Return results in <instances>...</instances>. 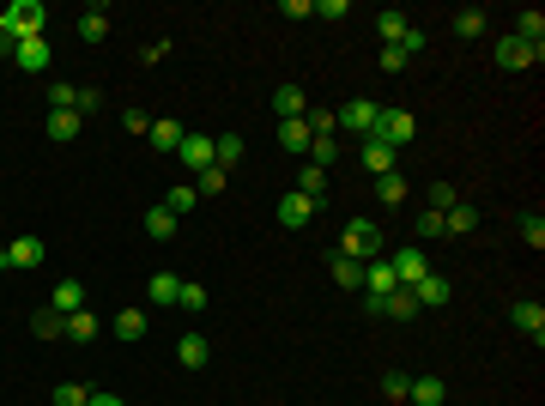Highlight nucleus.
Masks as SVG:
<instances>
[{
  "label": "nucleus",
  "instance_id": "4be33fe9",
  "mask_svg": "<svg viewBox=\"0 0 545 406\" xmlns=\"http://www.w3.org/2000/svg\"><path fill=\"white\" fill-rule=\"evenodd\" d=\"M42 255H49L42 237H19V243H6V261H13V267H42Z\"/></svg>",
  "mask_w": 545,
  "mask_h": 406
},
{
  "label": "nucleus",
  "instance_id": "412c9836",
  "mask_svg": "<svg viewBox=\"0 0 545 406\" xmlns=\"http://www.w3.org/2000/svg\"><path fill=\"white\" fill-rule=\"evenodd\" d=\"M49 309H61V316H73V309H85V279H61L55 291H49Z\"/></svg>",
  "mask_w": 545,
  "mask_h": 406
},
{
  "label": "nucleus",
  "instance_id": "dca6fc26",
  "mask_svg": "<svg viewBox=\"0 0 545 406\" xmlns=\"http://www.w3.org/2000/svg\"><path fill=\"white\" fill-rule=\"evenodd\" d=\"M182 134H188V127H182L176 116H152V127H146V140L158 146V152H176V146H182Z\"/></svg>",
  "mask_w": 545,
  "mask_h": 406
},
{
  "label": "nucleus",
  "instance_id": "5fc2aeb1",
  "mask_svg": "<svg viewBox=\"0 0 545 406\" xmlns=\"http://www.w3.org/2000/svg\"><path fill=\"white\" fill-rule=\"evenodd\" d=\"M6 267H13V261H6V249H0V273H6Z\"/></svg>",
  "mask_w": 545,
  "mask_h": 406
},
{
  "label": "nucleus",
  "instance_id": "473e14b6",
  "mask_svg": "<svg viewBox=\"0 0 545 406\" xmlns=\"http://www.w3.org/2000/svg\"><path fill=\"white\" fill-rule=\"evenodd\" d=\"M297 194H309V201H322V194H327V170H322V164H303V170H297Z\"/></svg>",
  "mask_w": 545,
  "mask_h": 406
},
{
  "label": "nucleus",
  "instance_id": "bb28decb",
  "mask_svg": "<svg viewBox=\"0 0 545 406\" xmlns=\"http://www.w3.org/2000/svg\"><path fill=\"white\" fill-rule=\"evenodd\" d=\"M146 237H152V243H170V237H176V212H170V206H152V212H146Z\"/></svg>",
  "mask_w": 545,
  "mask_h": 406
},
{
  "label": "nucleus",
  "instance_id": "4c0bfd02",
  "mask_svg": "<svg viewBox=\"0 0 545 406\" xmlns=\"http://www.w3.org/2000/svg\"><path fill=\"white\" fill-rule=\"evenodd\" d=\"M85 401H91L85 382H55V394H49V406H85Z\"/></svg>",
  "mask_w": 545,
  "mask_h": 406
},
{
  "label": "nucleus",
  "instance_id": "c85d7f7f",
  "mask_svg": "<svg viewBox=\"0 0 545 406\" xmlns=\"http://www.w3.org/2000/svg\"><path fill=\"white\" fill-rule=\"evenodd\" d=\"M515 37H522L527 49H545V13H533V6H527L522 19H515Z\"/></svg>",
  "mask_w": 545,
  "mask_h": 406
},
{
  "label": "nucleus",
  "instance_id": "7c9ffc66",
  "mask_svg": "<svg viewBox=\"0 0 545 406\" xmlns=\"http://www.w3.org/2000/svg\"><path fill=\"white\" fill-rule=\"evenodd\" d=\"M448 24H455V37H466V42L484 37V6H461V13H455Z\"/></svg>",
  "mask_w": 545,
  "mask_h": 406
},
{
  "label": "nucleus",
  "instance_id": "1a4fd4ad",
  "mask_svg": "<svg viewBox=\"0 0 545 406\" xmlns=\"http://www.w3.org/2000/svg\"><path fill=\"white\" fill-rule=\"evenodd\" d=\"M509 327H515V334H533V345H540L545 340V304H533V297L509 304Z\"/></svg>",
  "mask_w": 545,
  "mask_h": 406
},
{
  "label": "nucleus",
  "instance_id": "b1692460",
  "mask_svg": "<svg viewBox=\"0 0 545 406\" xmlns=\"http://www.w3.org/2000/svg\"><path fill=\"white\" fill-rule=\"evenodd\" d=\"M31 334H37V340H67V316L42 304L37 316H31Z\"/></svg>",
  "mask_w": 545,
  "mask_h": 406
},
{
  "label": "nucleus",
  "instance_id": "72a5a7b5",
  "mask_svg": "<svg viewBox=\"0 0 545 406\" xmlns=\"http://www.w3.org/2000/svg\"><path fill=\"white\" fill-rule=\"evenodd\" d=\"M67 340L91 345V340H98V316H91V309H73V316H67Z\"/></svg>",
  "mask_w": 545,
  "mask_h": 406
},
{
  "label": "nucleus",
  "instance_id": "603ef678",
  "mask_svg": "<svg viewBox=\"0 0 545 406\" xmlns=\"http://www.w3.org/2000/svg\"><path fill=\"white\" fill-rule=\"evenodd\" d=\"M382 73H406V55H400V49H382Z\"/></svg>",
  "mask_w": 545,
  "mask_h": 406
},
{
  "label": "nucleus",
  "instance_id": "3c124183",
  "mask_svg": "<svg viewBox=\"0 0 545 406\" xmlns=\"http://www.w3.org/2000/svg\"><path fill=\"white\" fill-rule=\"evenodd\" d=\"M315 19H345V0H315Z\"/></svg>",
  "mask_w": 545,
  "mask_h": 406
},
{
  "label": "nucleus",
  "instance_id": "4468645a",
  "mask_svg": "<svg viewBox=\"0 0 545 406\" xmlns=\"http://www.w3.org/2000/svg\"><path fill=\"white\" fill-rule=\"evenodd\" d=\"M479 219H484L479 206L455 201V206H448V212H443V237H466V231H479Z\"/></svg>",
  "mask_w": 545,
  "mask_h": 406
},
{
  "label": "nucleus",
  "instance_id": "49530a36",
  "mask_svg": "<svg viewBox=\"0 0 545 406\" xmlns=\"http://www.w3.org/2000/svg\"><path fill=\"white\" fill-rule=\"evenodd\" d=\"M73 109H80V116H98V109H103V91H98V85H85V91H80V103H73Z\"/></svg>",
  "mask_w": 545,
  "mask_h": 406
},
{
  "label": "nucleus",
  "instance_id": "393cba45",
  "mask_svg": "<svg viewBox=\"0 0 545 406\" xmlns=\"http://www.w3.org/2000/svg\"><path fill=\"white\" fill-rule=\"evenodd\" d=\"M109 37V6H85L80 13V42H103Z\"/></svg>",
  "mask_w": 545,
  "mask_h": 406
},
{
  "label": "nucleus",
  "instance_id": "f8f14e48",
  "mask_svg": "<svg viewBox=\"0 0 545 406\" xmlns=\"http://www.w3.org/2000/svg\"><path fill=\"white\" fill-rule=\"evenodd\" d=\"M176 364H182V370H206V364H212V345H206V334H182V340H176Z\"/></svg>",
  "mask_w": 545,
  "mask_h": 406
},
{
  "label": "nucleus",
  "instance_id": "a211bd4d",
  "mask_svg": "<svg viewBox=\"0 0 545 406\" xmlns=\"http://www.w3.org/2000/svg\"><path fill=\"white\" fill-rule=\"evenodd\" d=\"M273 109H279V122H297V116H309L303 85H279V91H273Z\"/></svg>",
  "mask_w": 545,
  "mask_h": 406
},
{
  "label": "nucleus",
  "instance_id": "ddd939ff",
  "mask_svg": "<svg viewBox=\"0 0 545 406\" xmlns=\"http://www.w3.org/2000/svg\"><path fill=\"white\" fill-rule=\"evenodd\" d=\"M327 273H334L340 291H363V261H352V255H340V249L327 255Z\"/></svg>",
  "mask_w": 545,
  "mask_h": 406
},
{
  "label": "nucleus",
  "instance_id": "c9c22d12",
  "mask_svg": "<svg viewBox=\"0 0 545 406\" xmlns=\"http://www.w3.org/2000/svg\"><path fill=\"white\" fill-rule=\"evenodd\" d=\"M515 237H522L527 249H545V219L540 212H522V219H515Z\"/></svg>",
  "mask_w": 545,
  "mask_h": 406
},
{
  "label": "nucleus",
  "instance_id": "ea45409f",
  "mask_svg": "<svg viewBox=\"0 0 545 406\" xmlns=\"http://www.w3.org/2000/svg\"><path fill=\"white\" fill-rule=\"evenodd\" d=\"M176 309H206V285H201V279H182V291H176Z\"/></svg>",
  "mask_w": 545,
  "mask_h": 406
},
{
  "label": "nucleus",
  "instance_id": "f03ea898",
  "mask_svg": "<svg viewBox=\"0 0 545 406\" xmlns=\"http://www.w3.org/2000/svg\"><path fill=\"white\" fill-rule=\"evenodd\" d=\"M370 140H382V146H394V152H400V146L418 140V116H412V109H382V116H376V127H370Z\"/></svg>",
  "mask_w": 545,
  "mask_h": 406
},
{
  "label": "nucleus",
  "instance_id": "f3484780",
  "mask_svg": "<svg viewBox=\"0 0 545 406\" xmlns=\"http://www.w3.org/2000/svg\"><path fill=\"white\" fill-rule=\"evenodd\" d=\"M13 67H24V73H42V67H49V37H24L19 49H13Z\"/></svg>",
  "mask_w": 545,
  "mask_h": 406
},
{
  "label": "nucleus",
  "instance_id": "2f4dec72",
  "mask_svg": "<svg viewBox=\"0 0 545 406\" xmlns=\"http://www.w3.org/2000/svg\"><path fill=\"white\" fill-rule=\"evenodd\" d=\"M279 146L291 152V158H297V152H309V122H303V116H297V122H279Z\"/></svg>",
  "mask_w": 545,
  "mask_h": 406
},
{
  "label": "nucleus",
  "instance_id": "f257e3e1",
  "mask_svg": "<svg viewBox=\"0 0 545 406\" xmlns=\"http://www.w3.org/2000/svg\"><path fill=\"white\" fill-rule=\"evenodd\" d=\"M340 255H352V261H376V255H382V224L376 219H352L340 231Z\"/></svg>",
  "mask_w": 545,
  "mask_h": 406
},
{
  "label": "nucleus",
  "instance_id": "423d86ee",
  "mask_svg": "<svg viewBox=\"0 0 545 406\" xmlns=\"http://www.w3.org/2000/svg\"><path fill=\"white\" fill-rule=\"evenodd\" d=\"M315 212H322V201H309V194H297V188L279 201V224H285V231H309Z\"/></svg>",
  "mask_w": 545,
  "mask_h": 406
},
{
  "label": "nucleus",
  "instance_id": "8fccbe9b",
  "mask_svg": "<svg viewBox=\"0 0 545 406\" xmlns=\"http://www.w3.org/2000/svg\"><path fill=\"white\" fill-rule=\"evenodd\" d=\"M279 13H285V19H309V13H315V0H279Z\"/></svg>",
  "mask_w": 545,
  "mask_h": 406
},
{
  "label": "nucleus",
  "instance_id": "9b49d317",
  "mask_svg": "<svg viewBox=\"0 0 545 406\" xmlns=\"http://www.w3.org/2000/svg\"><path fill=\"white\" fill-rule=\"evenodd\" d=\"M176 158L188 164V170H194V176H201L206 164H212V134H182V146H176Z\"/></svg>",
  "mask_w": 545,
  "mask_h": 406
},
{
  "label": "nucleus",
  "instance_id": "39448f33",
  "mask_svg": "<svg viewBox=\"0 0 545 406\" xmlns=\"http://www.w3.org/2000/svg\"><path fill=\"white\" fill-rule=\"evenodd\" d=\"M376 116H382V103H370V98H352L334 109V127H345V134H363L370 140V127H376Z\"/></svg>",
  "mask_w": 545,
  "mask_h": 406
},
{
  "label": "nucleus",
  "instance_id": "de8ad7c7",
  "mask_svg": "<svg viewBox=\"0 0 545 406\" xmlns=\"http://www.w3.org/2000/svg\"><path fill=\"white\" fill-rule=\"evenodd\" d=\"M121 127H127V134H146L152 116H146V109H121Z\"/></svg>",
  "mask_w": 545,
  "mask_h": 406
},
{
  "label": "nucleus",
  "instance_id": "a878e982",
  "mask_svg": "<svg viewBox=\"0 0 545 406\" xmlns=\"http://www.w3.org/2000/svg\"><path fill=\"white\" fill-rule=\"evenodd\" d=\"M49 140L55 146L80 140V109H49Z\"/></svg>",
  "mask_w": 545,
  "mask_h": 406
},
{
  "label": "nucleus",
  "instance_id": "5701e85b",
  "mask_svg": "<svg viewBox=\"0 0 545 406\" xmlns=\"http://www.w3.org/2000/svg\"><path fill=\"white\" fill-rule=\"evenodd\" d=\"M382 316H388V322H412V316H418V297H412V285L388 291V297H382Z\"/></svg>",
  "mask_w": 545,
  "mask_h": 406
},
{
  "label": "nucleus",
  "instance_id": "79ce46f5",
  "mask_svg": "<svg viewBox=\"0 0 545 406\" xmlns=\"http://www.w3.org/2000/svg\"><path fill=\"white\" fill-rule=\"evenodd\" d=\"M412 237H418V243H430V237H443V212H418V224H412Z\"/></svg>",
  "mask_w": 545,
  "mask_h": 406
},
{
  "label": "nucleus",
  "instance_id": "2eb2a0df",
  "mask_svg": "<svg viewBox=\"0 0 545 406\" xmlns=\"http://www.w3.org/2000/svg\"><path fill=\"white\" fill-rule=\"evenodd\" d=\"M146 309H116V322H109V334H116V340H127V345H140L146 340Z\"/></svg>",
  "mask_w": 545,
  "mask_h": 406
},
{
  "label": "nucleus",
  "instance_id": "58836bf2",
  "mask_svg": "<svg viewBox=\"0 0 545 406\" xmlns=\"http://www.w3.org/2000/svg\"><path fill=\"white\" fill-rule=\"evenodd\" d=\"M224 183H230V170H219V164H206L201 176H194V194H224Z\"/></svg>",
  "mask_w": 545,
  "mask_h": 406
},
{
  "label": "nucleus",
  "instance_id": "6ab92c4d",
  "mask_svg": "<svg viewBox=\"0 0 545 406\" xmlns=\"http://www.w3.org/2000/svg\"><path fill=\"white\" fill-rule=\"evenodd\" d=\"M406 401H412V406H443V401H448L443 376H412V388H406Z\"/></svg>",
  "mask_w": 545,
  "mask_h": 406
},
{
  "label": "nucleus",
  "instance_id": "9d476101",
  "mask_svg": "<svg viewBox=\"0 0 545 406\" xmlns=\"http://www.w3.org/2000/svg\"><path fill=\"white\" fill-rule=\"evenodd\" d=\"M358 158H363V170H370V176H388V170H400V152H394V146H382V140H363V146H358Z\"/></svg>",
  "mask_w": 545,
  "mask_h": 406
},
{
  "label": "nucleus",
  "instance_id": "864d4df0",
  "mask_svg": "<svg viewBox=\"0 0 545 406\" xmlns=\"http://www.w3.org/2000/svg\"><path fill=\"white\" fill-rule=\"evenodd\" d=\"M85 406H127V401H121V394H109V388H91V401H85Z\"/></svg>",
  "mask_w": 545,
  "mask_h": 406
},
{
  "label": "nucleus",
  "instance_id": "0eeeda50",
  "mask_svg": "<svg viewBox=\"0 0 545 406\" xmlns=\"http://www.w3.org/2000/svg\"><path fill=\"white\" fill-rule=\"evenodd\" d=\"M545 49H527L522 37H503L497 42V67H509V73H527V67H540Z\"/></svg>",
  "mask_w": 545,
  "mask_h": 406
},
{
  "label": "nucleus",
  "instance_id": "6e6552de",
  "mask_svg": "<svg viewBox=\"0 0 545 406\" xmlns=\"http://www.w3.org/2000/svg\"><path fill=\"white\" fill-rule=\"evenodd\" d=\"M388 267H394V279H400V285H418L424 273H430V255H424L418 243H406L400 255H388Z\"/></svg>",
  "mask_w": 545,
  "mask_h": 406
},
{
  "label": "nucleus",
  "instance_id": "a19ab883",
  "mask_svg": "<svg viewBox=\"0 0 545 406\" xmlns=\"http://www.w3.org/2000/svg\"><path fill=\"white\" fill-rule=\"evenodd\" d=\"M73 103H80V85H67V80L49 85V109H73Z\"/></svg>",
  "mask_w": 545,
  "mask_h": 406
},
{
  "label": "nucleus",
  "instance_id": "aec40b11",
  "mask_svg": "<svg viewBox=\"0 0 545 406\" xmlns=\"http://www.w3.org/2000/svg\"><path fill=\"white\" fill-rule=\"evenodd\" d=\"M412 297H418V309H443L448 304V279L443 273H424V279L412 285Z\"/></svg>",
  "mask_w": 545,
  "mask_h": 406
},
{
  "label": "nucleus",
  "instance_id": "37998d69",
  "mask_svg": "<svg viewBox=\"0 0 545 406\" xmlns=\"http://www.w3.org/2000/svg\"><path fill=\"white\" fill-rule=\"evenodd\" d=\"M164 206H170V212H194V183L170 188V194H164Z\"/></svg>",
  "mask_w": 545,
  "mask_h": 406
},
{
  "label": "nucleus",
  "instance_id": "c756f323",
  "mask_svg": "<svg viewBox=\"0 0 545 406\" xmlns=\"http://www.w3.org/2000/svg\"><path fill=\"white\" fill-rule=\"evenodd\" d=\"M406 24H412V19H406L400 6H382V19H376V31H382V49H394V42L406 37Z\"/></svg>",
  "mask_w": 545,
  "mask_h": 406
},
{
  "label": "nucleus",
  "instance_id": "a18cd8bd",
  "mask_svg": "<svg viewBox=\"0 0 545 406\" xmlns=\"http://www.w3.org/2000/svg\"><path fill=\"white\" fill-rule=\"evenodd\" d=\"M455 201H461V194H455L448 183H430V212H448Z\"/></svg>",
  "mask_w": 545,
  "mask_h": 406
},
{
  "label": "nucleus",
  "instance_id": "c03bdc74",
  "mask_svg": "<svg viewBox=\"0 0 545 406\" xmlns=\"http://www.w3.org/2000/svg\"><path fill=\"white\" fill-rule=\"evenodd\" d=\"M406 388H412V376H406V370H388V376H382V394H388V401H406Z\"/></svg>",
  "mask_w": 545,
  "mask_h": 406
},
{
  "label": "nucleus",
  "instance_id": "cd10ccee",
  "mask_svg": "<svg viewBox=\"0 0 545 406\" xmlns=\"http://www.w3.org/2000/svg\"><path fill=\"white\" fill-rule=\"evenodd\" d=\"M406 194H412V188H406V176H400V170L376 176V201H382V206H406Z\"/></svg>",
  "mask_w": 545,
  "mask_h": 406
},
{
  "label": "nucleus",
  "instance_id": "e433bc0d",
  "mask_svg": "<svg viewBox=\"0 0 545 406\" xmlns=\"http://www.w3.org/2000/svg\"><path fill=\"white\" fill-rule=\"evenodd\" d=\"M237 158H242V134H219V140H212V164H219V170H230Z\"/></svg>",
  "mask_w": 545,
  "mask_h": 406
},
{
  "label": "nucleus",
  "instance_id": "f704fd0d",
  "mask_svg": "<svg viewBox=\"0 0 545 406\" xmlns=\"http://www.w3.org/2000/svg\"><path fill=\"white\" fill-rule=\"evenodd\" d=\"M176 291H182V279L170 273V267H164V273H152V304H158V309L176 304Z\"/></svg>",
  "mask_w": 545,
  "mask_h": 406
},
{
  "label": "nucleus",
  "instance_id": "09e8293b",
  "mask_svg": "<svg viewBox=\"0 0 545 406\" xmlns=\"http://www.w3.org/2000/svg\"><path fill=\"white\" fill-rule=\"evenodd\" d=\"M309 158L327 170V164H334V134H327V140H309Z\"/></svg>",
  "mask_w": 545,
  "mask_h": 406
},
{
  "label": "nucleus",
  "instance_id": "7ed1b4c3",
  "mask_svg": "<svg viewBox=\"0 0 545 406\" xmlns=\"http://www.w3.org/2000/svg\"><path fill=\"white\" fill-rule=\"evenodd\" d=\"M388 291H400V279H394L388 255L363 261V309H370V316H382V297H388Z\"/></svg>",
  "mask_w": 545,
  "mask_h": 406
},
{
  "label": "nucleus",
  "instance_id": "20e7f679",
  "mask_svg": "<svg viewBox=\"0 0 545 406\" xmlns=\"http://www.w3.org/2000/svg\"><path fill=\"white\" fill-rule=\"evenodd\" d=\"M0 19L19 31V42H24V37H49V6H42V0H13Z\"/></svg>",
  "mask_w": 545,
  "mask_h": 406
}]
</instances>
